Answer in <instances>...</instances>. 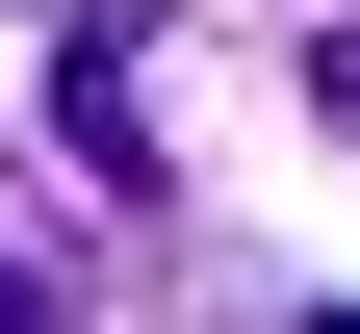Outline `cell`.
Returning a JSON list of instances; mask_svg holds the SVG:
<instances>
[{
    "label": "cell",
    "mask_w": 360,
    "mask_h": 334,
    "mask_svg": "<svg viewBox=\"0 0 360 334\" xmlns=\"http://www.w3.org/2000/svg\"><path fill=\"white\" fill-rule=\"evenodd\" d=\"M52 129H77V180H103V206H155V103H129V26H77V52H52Z\"/></svg>",
    "instance_id": "1"
},
{
    "label": "cell",
    "mask_w": 360,
    "mask_h": 334,
    "mask_svg": "<svg viewBox=\"0 0 360 334\" xmlns=\"http://www.w3.org/2000/svg\"><path fill=\"white\" fill-rule=\"evenodd\" d=\"M309 103H335V129H360V26H335V52H309Z\"/></svg>",
    "instance_id": "2"
},
{
    "label": "cell",
    "mask_w": 360,
    "mask_h": 334,
    "mask_svg": "<svg viewBox=\"0 0 360 334\" xmlns=\"http://www.w3.org/2000/svg\"><path fill=\"white\" fill-rule=\"evenodd\" d=\"M0 334H52V283H26V257H0Z\"/></svg>",
    "instance_id": "3"
},
{
    "label": "cell",
    "mask_w": 360,
    "mask_h": 334,
    "mask_svg": "<svg viewBox=\"0 0 360 334\" xmlns=\"http://www.w3.org/2000/svg\"><path fill=\"white\" fill-rule=\"evenodd\" d=\"M309 334H360V309H309Z\"/></svg>",
    "instance_id": "4"
}]
</instances>
